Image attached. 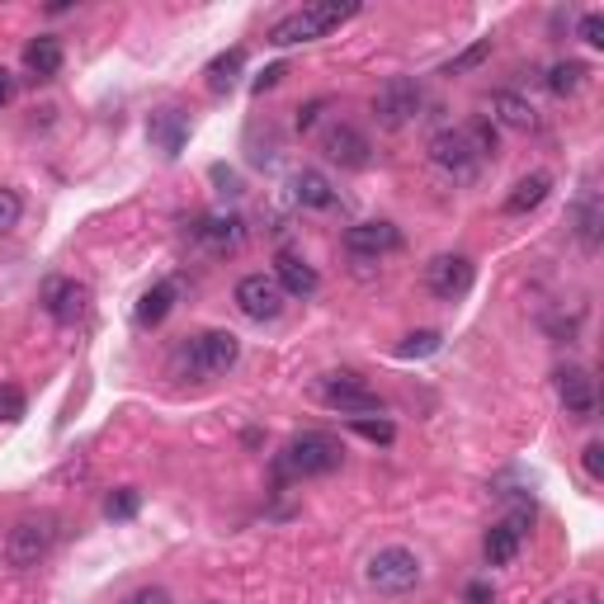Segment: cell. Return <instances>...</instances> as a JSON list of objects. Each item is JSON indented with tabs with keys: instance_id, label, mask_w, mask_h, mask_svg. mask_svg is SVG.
<instances>
[{
	"instance_id": "cell-18",
	"label": "cell",
	"mask_w": 604,
	"mask_h": 604,
	"mask_svg": "<svg viewBox=\"0 0 604 604\" xmlns=\"http://www.w3.org/2000/svg\"><path fill=\"white\" fill-rule=\"evenodd\" d=\"M487 124H491V128L501 124V128H510V132H534V128H538V114H534V104H528V100L510 95V90H496Z\"/></svg>"
},
{
	"instance_id": "cell-14",
	"label": "cell",
	"mask_w": 604,
	"mask_h": 604,
	"mask_svg": "<svg viewBox=\"0 0 604 604\" xmlns=\"http://www.w3.org/2000/svg\"><path fill=\"white\" fill-rule=\"evenodd\" d=\"M194 236H199L213 255H232L241 241H246V222L236 213H208V218H199V226H194Z\"/></svg>"
},
{
	"instance_id": "cell-11",
	"label": "cell",
	"mask_w": 604,
	"mask_h": 604,
	"mask_svg": "<svg viewBox=\"0 0 604 604\" xmlns=\"http://www.w3.org/2000/svg\"><path fill=\"white\" fill-rule=\"evenodd\" d=\"M402 246V232L392 222H355L350 232H345V251L355 255V260H383V255H392Z\"/></svg>"
},
{
	"instance_id": "cell-8",
	"label": "cell",
	"mask_w": 604,
	"mask_h": 604,
	"mask_svg": "<svg viewBox=\"0 0 604 604\" xmlns=\"http://www.w3.org/2000/svg\"><path fill=\"white\" fill-rule=\"evenodd\" d=\"M420 104H426V90H420V81H411V76H392V81L373 95V118L387 132H397L406 124H416Z\"/></svg>"
},
{
	"instance_id": "cell-28",
	"label": "cell",
	"mask_w": 604,
	"mask_h": 604,
	"mask_svg": "<svg viewBox=\"0 0 604 604\" xmlns=\"http://www.w3.org/2000/svg\"><path fill=\"white\" fill-rule=\"evenodd\" d=\"M491 57V38H477L473 48H467L463 57H453V62L444 67V76H463V71H473V67H481Z\"/></svg>"
},
{
	"instance_id": "cell-21",
	"label": "cell",
	"mask_w": 604,
	"mask_h": 604,
	"mask_svg": "<svg viewBox=\"0 0 604 604\" xmlns=\"http://www.w3.org/2000/svg\"><path fill=\"white\" fill-rule=\"evenodd\" d=\"M24 67L34 71L38 81H53V76L62 71V43H57L53 34H38V38L24 48Z\"/></svg>"
},
{
	"instance_id": "cell-12",
	"label": "cell",
	"mask_w": 604,
	"mask_h": 604,
	"mask_svg": "<svg viewBox=\"0 0 604 604\" xmlns=\"http://www.w3.org/2000/svg\"><path fill=\"white\" fill-rule=\"evenodd\" d=\"M322 151H326V161L340 165V171H364V165L373 161L369 138H364L359 128H350V124L326 128V132H322Z\"/></svg>"
},
{
	"instance_id": "cell-34",
	"label": "cell",
	"mask_w": 604,
	"mask_h": 604,
	"mask_svg": "<svg viewBox=\"0 0 604 604\" xmlns=\"http://www.w3.org/2000/svg\"><path fill=\"white\" fill-rule=\"evenodd\" d=\"M581 38L591 43V48H604V14H600V10L581 14Z\"/></svg>"
},
{
	"instance_id": "cell-10",
	"label": "cell",
	"mask_w": 604,
	"mask_h": 604,
	"mask_svg": "<svg viewBox=\"0 0 604 604\" xmlns=\"http://www.w3.org/2000/svg\"><path fill=\"white\" fill-rule=\"evenodd\" d=\"M473 279H477V265L467 255H434L430 269H426V283L440 302H458L473 293Z\"/></svg>"
},
{
	"instance_id": "cell-20",
	"label": "cell",
	"mask_w": 604,
	"mask_h": 604,
	"mask_svg": "<svg viewBox=\"0 0 604 604\" xmlns=\"http://www.w3.org/2000/svg\"><path fill=\"white\" fill-rule=\"evenodd\" d=\"M548 189H553V175L548 171H534V175H524L515 189L506 194V213L510 218H520V213H534V208L548 199Z\"/></svg>"
},
{
	"instance_id": "cell-16",
	"label": "cell",
	"mask_w": 604,
	"mask_h": 604,
	"mask_svg": "<svg viewBox=\"0 0 604 604\" xmlns=\"http://www.w3.org/2000/svg\"><path fill=\"white\" fill-rule=\"evenodd\" d=\"M43 307H48L53 322H76L85 312V289L76 279H48L43 283Z\"/></svg>"
},
{
	"instance_id": "cell-40",
	"label": "cell",
	"mask_w": 604,
	"mask_h": 604,
	"mask_svg": "<svg viewBox=\"0 0 604 604\" xmlns=\"http://www.w3.org/2000/svg\"><path fill=\"white\" fill-rule=\"evenodd\" d=\"M557 604H562V600H557ZM567 604H577V600H567Z\"/></svg>"
},
{
	"instance_id": "cell-3",
	"label": "cell",
	"mask_w": 604,
	"mask_h": 604,
	"mask_svg": "<svg viewBox=\"0 0 604 604\" xmlns=\"http://www.w3.org/2000/svg\"><path fill=\"white\" fill-rule=\"evenodd\" d=\"M340 463H345V449H340L336 434L302 430V434H293V440L283 444V453L275 458V473L283 481H307V477H330Z\"/></svg>"
},
{
	"instance_id": "cell-32",
	"label": "cell",
	"mask_w": 604,
	"mask_h": 604,
	"mask_svg": "<svg viewBox=\"0 0 604 604\" xmlns=\"http://www.w3.org/2000/svg\"><path fill=\"white\" fill-rule=\"evenodd\" d=\"M24 416V392L20 387H0V420H20Z\"/></svg>"
},
{
	"instance_id": "cell-4",
	"label": "cell",
	"mask_w": 604,
	"mask_h": 604,
	"mask_svg": "<svg viewBox=\"0 0 604 604\" xmlns=\"http://www.w3.org/2000/svg\"><path fill=\"white\" fill-rule=\"evenodd\" d=\"M359 14L355 0H326V5H302L293 14H283V20L269 28V43L275 48H293V43H312V38H326L330 28H340V24H350Z\"/></svg>"
},
{
	"instance_id": "cell-15",
	"label": "cell",
	"mask_w": 604,
	"mask_h": 604,
	"mask_svg": "<svg viewBox=\"0 0 604 604\" xmlns=\"http://www.w3.org/2000/svg\"><path fill=\"white\" fill-rule=\"evenodd\" d=\"M275 283L283 289V298H312L316 289H322L316 269L302 260V255H293V251H279V260H275Z\"/></svg>"
},
{
	"instance_id": "cell-26",
	"label": "cell",
	"mask_w": 604,
	"mask_h": 604,
	"mask_svg": "<svg viewBox=\"0 0 604 604\" xmlns=\"http://www.w3.org/2000/svg\"><path fill=\"white\" fill-rule=\"evenodd\" d=\"M138 510H142V496L132 487H118V491L104 496V515H109V520H132Z\"/></svg>"
},
{
	"instance_id": "cell-24",
	"label": "cell",
	"mask_w": 604,
	"mask_h": 604,
	"mask_svg": "<svg viewBox=\"0 0 604 604\" xmlns=\"http://www.w3.org/2000/svg\"><path fill=\"white\" fill-rule=\"evenodd\" d=\"M241 67H246V53L241 48H232V53H218L213 62H208V90H213V95H226V90L236 85V76H241Z\"/></svg>"
},
{
	"instance_id": "cell-2",
	"label": "cell",
	"mask_w": 604,
	"mask_h": 604,
	"mask_svg": "<svg viewBox=\"0 0 604 604\" xmlns=\"http://www.w3.org/2000/svg\"><path fill=\"white\" fill-rule=\"evenodd\" d=\"M241 359V340L232 330H194L171 350V373L189 378V383H208V378H222Z\"/></svg>"
},
{
	"instance_id": "cell-22",
	"label": "cell",
	"mask_w": 604,
	"mask_h": 604,
	"mask_svg": "<svg viewBox=\"0 0 604 604\" xmlns=\"http://www.w3.org/2000/svg\"><path fill=\"white\" fill-rule=\"evenodd\" d=\"M171 307H175V283L171 279L151 283V289L138 298V326H161L165 316H171Z\"/></svg>"
},
{
	"instance_id": "cell-33",
	"label": "cell",
	"mask_w": 604,
	"mask_h": 604,
	"mask_svg": "<svg viewBox=\"0 0 604 604\" xmlns=\"http://www.w3.org/2000/svg\"><path fill=\"white\" fill-rule=\"evenodd\" d=\"M581 467H585V477H591V481L604 477V444L600 440H591V444L581 449Z\"/></svg>"
},
{
	"instance_id": "cell-29",
	"label": "cell",
	"mask_w": 604,
	"mask_h": 604,
	"mask_svg": "<svg viewBox=\"0 0 604 604\" xmlns=\"http://www.w3.org/2000/svg\"><path fill=\"white\" fill-rule=\"evenodd\" d=\"M350 430L355 434H364V440H373V444H392L397 440V430H392V420H383V416H364V420H350Z\"/></svg>"
},
{
	"instance_id": "cell-31",
	"label": "cell",
	"mask_w": 604,
	"mask_h": 604,
	"mask_svg": "<svg viewBox=\"0 0 604 604\" xmlns=\"http://www.w3.org/2000/svg\"><path fill=\"white\" fill-rule=\"evenodd\" d=\"M20 213H24L20 194H14V189H0V236H5V232H14V226H20Z\"/></svg>"
},
{
	"instance_id": "cell-17",
	"label": "cell",
	"mask_w": 604,
	"mask_h": 604,
	"mask_svg": "<svg viewBox=\"0 0 604 604\" xmlns=\"http://www.w3.org/2000/svg\"><path fill=\"white\" fill-rule=\"evenodd\" d=\"M520 543H524V515H510V520L487 528L481 553H487L491 567H506V562H515V557H520Z\"/></svg>"
},
{
	"instance_id": "cell-7",
	"label": "cell",
	"mask_w": 604,
	"mask_h": 604,
	"mask_svg": "<svg viewBox=\"0 0 604 604\" xmlns=\"http://www.w3.org/2000/svg\"><path fill=\"white\" fill-rule=\"evenodd\" d=\"M53 543H57V515H24L5 538V562L20 571L38 567L53 553Z\"/></svg>"
},
{
	"instance_id": "cell-25",
	"label": "cell",
	"mask_w": 604,
	"mask_h": 604,
	"mask_svg": "<svg viewBox=\"0 0 604 604\" xmlns=\"http://www.w3.org/2000/svg\"><path fill=\"white\" fill-rule=\"evenodd\" d=\"M581 85H585V67L581 62H557V67H548V90H553V95H577Z\"/></svg>"
},
{
	"instance_id": "cell-5",
	"label": "cell",
	"mask_w": 604,
	"mask_h": 604,
	"mask_svg": "<svg viewBox=\"0 0 604 604\" xmlns=\"http://www.w3.org/2000/svg\"><path fill=\"white\" fill-rule=\"evenodd\" d=\"M316 397H322L330 411L350 416V420H364V416H383V397L364 383L359 373H326L316 383Z\"/></svg>"
},
{
	"instance_id": "cell-9",
	"label": "cell",
	"mask_w": 604,
	"mask_h": 604,
	"mask_svg": "<svg viewBox=\"0 0 604 604\" xmlns=\"http://www.w3.org/2000/svg\"><path fill=\"white\" fill-rule=\"evenodd\" d=\"M236 307L241 316H251V322H279V312H283V289L275 283V275H246L236 283Z\"/></svg>"
},
{
	"instance_id": "cell-1",
	"label": "cell",
	"mask_w": 604,
	"mask_h": 604,
	"mask_svg": "<svg viewBox=\"0 0 604 604\" xmlns=\"http://www.w3.org/2000/svg\"><path fill=\"white\" fill-rule=\"evenodd\" d=\"M491 151H496V128L487 118L463 124V128H444L430 138V161L453 179H473L481 165H487Z\"/></svg>"
},
{
	"instance_id": "cell-6",
	"label": "cell",
	"mask_w": 604,
	"mask_h": 604,
	"mask_svg": "<svg viewBox=\"0 0 604 604\" xmlns=\"http://www.w3.org/2000/svg\"><path fill=\"white\" fill-rule=\"evenodd\" d=\"M364 577L378 595H406L420 585V557L411 548H378L369 557Z\"/></svg>"
},
{
	"instance_id": "cell-13",
	"label": "cell",
	"mask_w": 604,
	"mask_h": 604,
	"mask_svg": "<svg viewBox=\"0 0 604 604\" xmlns=\"http://www.w3.org/2000/svg\"><path fill=\"white\" fill-rule=\"evenodd\" d=\"M557 402H562V411L571 420H591L595 416V378L585 373L581 364H567L557 369Z\"/></svg>"
},
{
	"instance_id": "cell-23",
	"label": "cell",
	"mask_w": 604,
	"mask_h": 604,
	"mask_svg": "<svg viewBox=\"0 0 604 604\" xmlns=\"http://www.w3.org/2000/svg\"><path fill=\"white\" fill-rule=\"evenodd\" d=\"M293 199L302 208H330L336 204V189H330V179L322 171H298L293 175Z\"/></svg>"
},
{
	"instance_id": "cell-19",
	"label": "cell",
	"mask_w": 604,
	"mask_h": 604,
	"mask_svg": "<svg viewBox=\"0 0 604 604\" xmlns=\"http://www.w3.org/2000/svg\"><path fill=\"white\" fill-rule=\"evenodd\" d=\"M151 142H156L165 156H179L185 151V138H189V114H179V109H161V114H151Z\"/></svg>"
},
{
	"instance_id": "cell-39",
	"label": "cell",
	"mask_w": 604,
	"mask_h": 604,
	"mask_svg": "<svg viewBox=\"0 0 604 604\" xmlns=\"http://www.w3.org/2000/svg\"><path fill=\"white\" fill-rule=\"evenodd\" d=\"M322 109H326V100H312L307 109L298 114V128H312V124H316V114H322Z\"/></svg>"
},
{
	"instance_id": "cell-35",
	"label": "cell",
	"mask_w": 604,
	"mask_h": 604,
	"mask_svg": "<svg viewBox=\"0 0 604 604\" xmlns=\"http://www.w3.org/2000/svg\"><path fill=\"white\" fill-rule=\"evenodd\" d=\"M124 604H171V595H165V591H156V585H147V591H138V595H128Z\"/></svg>"
},
{
	"instance_id": "cell-30",
	"label": "cell",
	"mask_w": 604,
	"mask_h": 604,
	"mask_svg": "<svg viewBox=\"0 0 604 604\" xmlns=\"http://www.w3.org/2000/svg\"><path fill=\"white\" fill-rule=\"evenodd\" d=\"M434 350H440V330H416V336H406L402 359H420V355H434Z\"/></svg>"
},
{
	"instance_id": "cell-36",
	"label": "cell",
	"mask_w": 604,
	"mask_h": 604,
	"mask_svg": "<svg viewBox=\"0 0 604 604\" xmlns=\"http://www.w3.org/2000/svg\"><path fill=\"white\" fill-rule=\"evenodd\" d=\"M467 604H491V585L487 581H473V585H467Z\"/></svg>"
},
{
	"instance_id": "cell-38",
	"label": "cell",
	"mask_w": 604,
	"mask_h": 604,
	"mask_svg": "<svg viewBox=\"0 0 604 604\" xmlns=\"http://www.w3.org/2000/svg\"><path fill=\"white\" fill-rule=\"evenodd\" d=\"M279 76H283V67H265V71H260V81H255V95H265L269 85H279Z\"/></svg>"
},
{
	"instance_id": "cell-27",
	"label": "cell",
	"mask_w": 604,
	"mask_h": 604,
	"mask_svg": "<svg viewBox=\"0 0 604 604\" xmlns=\"http://www.w3.org/2000/svg\"><path fill=\"white\" fill-rule=\"evenodd\" d=\"M577 232H581V241L595 251V241H600V208H595V189H585V199H581V208H577Z\"/></svg>"
},
{
	"instance_id": "cell-37",
	"label": "cell",
	"mask_w": 604,
	"mask_h": 604,
	"mask_svg": "<svg viewBox=\"0 0 604 604\" xmlns=\"http://www.w3.org/2000/svg\"><path fill=\"white\" fill-rule=\"evenodd\" d=\"M14 90H20V85H14V76H10L5 67H0V109H5V104L14 100Z\"/></svg>"
}]
</instances>
